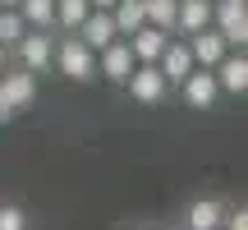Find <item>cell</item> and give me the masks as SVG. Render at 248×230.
I'll use <instances>...</instances> for the list:
<instances>
[{
  "label": "cell",
  "instance_id": "cell-7",
  "mask_svg": "<svg viewBox=\"0 0 248 230\" xmlns=\"http://www.w3.org/2000/svg\"><path fill=\"white\" fill-rule=\"evenodd\" d=\"M212 79H216V88H221V92L244 97V92H248V55H244V51H230V55L212 69Z\"/></svg>",
  "mask_w": 248,
  "mask_h": 230
},
{
  "label": "cell",
  "instance_id": "cell-23",
  "mask_svg": "<svg viewBox=\"0 0 248 230\" xmlns=\"http://www.w3.org/2000/svg\"><path fill=\"white\" fill-rule=\"evenodd\" d=\"M9 120H14V111H9V101L0 97V124H9Z\"/></svg>",
  "mask_w": 248,
  "mask_h": 230
},
{
  "label": "cell",
  "instance_id": "cell-10",
  "mask_svg": "<svg viewBox=\"0 0 248 230\" xmlns=\"http://www.w3.org/2000/svg\"><path fill=\"white\" fill-rule=\"evenodd\" d=\"M156 69H161V79H166V88H179V83H184L188 74H193V55H188V46L170 37V46L161 51Z\"/></svg>",
  "mask_w": 248,
  "mask_h": 230
},
{
  "label": "cell",
  "instance_id": "cell-2",
  "mask_svg": "<svg viewBox=\"0 0 248 230\" xmlns=\"http://www.w3.org/2000/svg\"><path fill=\"white\" fill-rule=\"evenodd\" d=\"M212 28L221 33V42L230 51L248 46V5L244 0H212Z\"/></svg>",
  "mask_w": 248,
  "mask_h": 230
},
{
  "label": "cell",
  "instance_id": "cell-19",
  "mask_svg": "<svg viewBox=\"0 0 248 230\" xmlns=\"http://www.w3.org/2000/svg\"><path fill=\"white\" fill-rule=\"evenodd\" d=\"M23 33H28V28H23V18H18V9H0V46L14 51Z\"/></svg>",
  "mask_w": 248,
  "mask_h": 230
},
{
  "label": "cell",
  "instance_id": "cell-20",
  "mask_svg": "<svg viewBox=\"0 0 248 230\" xmlns=\"http://www.w3.org/2000/svg\"><path fill=\"white\" fill-rule=\"evenodd\" d=\"M0 230H28V216L18 203H0Z\"/></svg>",
  "mask_w": 248,
  "mask_h": 230
},
{
  "label": "cell",
  "instance_id": "cell-14",
  "mask_svg": "<svg viewBox=\"0 0 248 230\" xmlns=\"http://www.w3.org/2000/svg\"><path fill=\"white\" fill-rule=\"evenodd\" d=\"M221 221H225V203L221 198H193L179 230H221Z\"/></svg>",
  "mask_w": 248,
  "mask_h": 230
},
{
  "label": "cell",
  "instance_id": "cell-11",
  "mask_svg": "<svg viewBox=\"0 0 248 230\" xmlns=\"http://www.w3.org/2000/svg\"><path fill=\"white\" fill-rule=\"evenodd\" d=\"M179 92H184V101H188L193 111H212L216 101H221V88H216V79H212L207 69H193L184 83H179Z\"/></svg>",
  "mask_w": 248,
  "mask_h": 230
},
{
  "label": "cell",
  "instance_id": "cell-26",
  "mask_svg": "<svg viewBox=\"0 0 248 230\" xmlns=\"http://www.w3.org/2000/svg\"><path fill=\"white\" fill-rule=\"evenodd\" d=\"M175 230H179V226H175Z\"/></svg>",
  "mask_w": 248,
  "mask_h": 230
},
{
  "label": "cell",
  "instance_id": "cell-17",
  "mask_svg": "<svg viewBox=\"0 0 248 230\" xmlns=\"http://www.w3.org/2000/svg\"><path fill=\"white\" fill-rule=\"evenodd\" d=\"M88 14H92L88 0H55V33H69V37H74Z\"/></svg>",
  "mask_w": 248,
  "mask_h": 230
},
{
  "label": "cell",
  "instance_id": "cell-9",
  "mask_svg": "<svg viewBox=\"0 0 248 230\" xmlns=\"http://www.w3.org/2000/svg\"><path fill=\"white\" fill-rule=\"evenodd\" d=\"M0 97L9 101V111H28L37 101V79L23 69H5L0 74Z\"/></svg>",
  "mask_w": 248,
  "mask_h": 230
},
{
  "label": "cell",
  "instance_id": "cell-8",
  "mask_svg": "<svg viewBox=\"0 0 248 230\" xmlns=\"http://www.w3.org/2000/svg\"><path fill=\"white\" fill-rule=\"evenodd\" d=\"M212 28V0H179V9H175V37H198V33H207Z\"/></svg>",
  "mask_w": 248,
  "mask_h": 230
},
{
  "label": "cell",
  "instance_id": "cell-12",
  "mask_svg": "<svg viewBox=\"0 0 248 230\" xmlns=\"http://www.w3.org/2000/svg\"><path fill=\"white\" fill-rule=\"evenodd\" d=\"M138 69V65H133V55H129V46L124 42H115V46H106V51L97 55V79H110V83H129V74Z\"/></svg>",
  "mask_w": 248,
  "mask_h": 230
},
{
  "label": "cell",
  "instance_id": "cell-3",
  "mask_svg": "<svg viewBox=\"0 0 248 230\" xmlns=\"http://www.w3.org/2000/svg\"><path fill=\"white\" fill-rule=\"evenodd\" d=\"M14 51H18V69L37 79V74H46V69H51V55H55V37H51V33H23Z\"/></svg>",
  "mask_w": 248,
  "mask_h": 230
},
{
  "label": "cell",
  "instance_id": "cell-13",
  "mask_svg": "<svg viewBox=\"0 0 248 230\" xmlns=\"http://www.w3.org/2000/svg\"><path fill=\"white\" fill-rule=\"evenodd\" d=\"M124 46H129L133 65H156V60H161V51L170 46V37H166V33H156V28H138L133 37H124Z\"/></svg>",
  "mask_w": 248,
  "mask_h": 230
},
{
  "label": "cell",
  "instance_id": "cell-6",
  "mask_svg": "<svg viewBox=\"0 0 248 230\" xmlns=\"http://www.w3.org/2000/svg\"><path fill=\"white\" fill-rule=\"evenodd\" d=\"M74 37H78V42L88 46L92 55H101L106 46H115V42H120V33H115V23H110V14H101V9H92V14L83 18V28H78Z\"/></svg>",
  "mask_w": 248,
  "mask_h": 230
},
{
  "label": "cell",
  "instance_id": "cell-1",
  "mask_svg": "<svg viewBox=\"0 0 248 230\" xmlns=\"http://www.w3.org/2000/svg\"><path fill=\"white\" fill-rule=\"evenodd\" d=\"M51 69H60L69 83H92L97 79V55L78 37H60L55 42V55H51Z\"/></svg>",
  "mask_w": 248,
  "mask_h": 230
},
{
  "label": "cell",
  "instance_id": "cell-15",
  "mask_svg": "<svg viewBox=\"0 0 248 230\" xmlns=\"http://www.w3.org/2000/svg\"><path fill=\"white\" fill-rule=\"evenodd\" d=\"M18 18L28 33H55V0H18Z\"/></svg>",
  "mask_w": 248,
  "mask_h": 230
},
{
  "label": "cell",
  "instance_id": "cell-22",
  "mask_svg": "<svg viewBox=\"0 0 248 230\" xmlns=\"http://www.w3.org/2000/svg\"><path fill=\"white\" fill-rule=\"evenodd\" d=\"M88 5H92V9H101V14H110V9H115L120 0H88Z\"/></svg>",
  "mask_w": 248,
  "mask_h": 230
},
{
  "label": "cell",
  "instance_id": "cell-5",
  "mask_svg": "<svg viewBox=\"0 0 248 230\" xmlns=\"http://www.w3.org/2000/svg\"><path fill=\"white\" fill-rule=\"evenodd\" d=\"M188 55H193V69H207L212 74L216 65L225 60V55H230V46L221 42V33H216V28H207V33H198V37H188Z\"/></svg>",
  "mask_w": 248,
  "mask_h": 230
},
{
  "label": "cell",
  "instance_id": "cell-18",
  "mask_svg": "<svg viewBox=\"0 0 248 230\" xmlns=\"http://www.w3.org/2000/svg\"><path fill=\"white\" fill-rule=\"evenodd\" d=\"M110 23H115L120 42H124V37H133L138 28H147V23H142V0H120V5L110 9Z\"/></svg>",
  "mask_w": 248,
  "mask_h": 230
},
{
  "label": "cell",
  "instance_id": "cell-21",
  "mask_svg": "<svg viewBox=\"0 0 248 230\" xmlns=\"http://www.w3.org/2000/svg\"><path fill=\"white\" fill-rule=\"evenodd\" d=\"M221 230H248V212H244V207H225Z\"/></svg>",
  "mask_w": 248,
  "mask_h": 230
},
{
  "label": "cell",
  "instance_id": "cell-4",
  "mask_svg": "<svg viewBox=\"0 0 248 230\" xmlns=\"http://www.w3.org/2000/svg\"><path fill=\"white\" fill-rule=\"evenodd\" d=\"M129 97L133 101H142V106H156V101H166V79H161V69L156 65H138V69L129 74Z\"/></svg>",
  "mask_w": 248,
  "mask_h": 230
},
{
  "label": "cell",
  "instance_id": "cell-25",
  "mask_svg": "<svg viewBox=\"0 0 248 230\" xmlns=\"http://www.w3.org/2000/svg\"><path fill=\"white\" fill-rule=\"evenodd\" d=\"M0 9H18V0H0Z\"/></svg>",
  "mask_w": 248,
  "mask_h": 230
},
{
  "label": "cell",
  "instance_id": "cell-16",
  "mask_svg": "<svg viewBox=\"0 0 248 230\" xmlns=\"http://www.w3.org/2000/svg\"><path fill=\"white\" fill-rule=\"evenodd\" d=\"M175 9H179V0H142V23L175 37Z\"/></svg>",
  "mask_w": 248,
  "mask_h": 230
},
{
  "label": "cell",
  "instance_id": "cell-24",
  "mask_svg": "<svg viewBox=\"0 0 248 230\" xmlns=\"http://www.w3.org/2000/svg\"><path fill=\"white\" fill-rule=\"evenodd\" d=\"M5 65H9V51H5V46H0V74H5Z\"/></svg>",
  "mask_w": 248,
  "mask_h": 230
}]
</instances>
